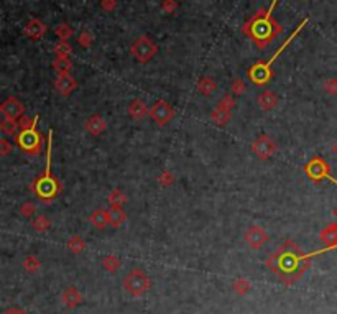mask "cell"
<instances>
[{
  "instance_id": "83f0119b",
  "label": "cell",
  "mask_w": 337,
  "mask_h": 314,
  "mask_svg": "<svg viewBox=\"0 0 337 314\" xmlns=\"http://www.w3.org/2000/svg\"><path fill=\"white\" fill-rule=\"evenodd\" d=\"M71 53H73V48L70 45V41H58L54 45V54H56V58H70Z\"/></svg>"
},
{
  "instance_id": "2e32d148",
  "label": "cell",
  "mask_w": 337,
  "mask_h": 314,
  "mask_svg": "<svg viewBox=\"0 0 337 314\" xmlns=\"http://www.w3.org/2000/svg\"><path fill=\"white\" fill-rule=\"evenodd\" d=\"M257 104L263 112H270L278 105V97H277V94L272 92V91H263V92L258 94Z\"/></svg>"
},
{
  "instance_id": "7bdbcfd3",
  "label": "cell",
  "mask_w": 337,
  "mask_h": 314,
  "mask_svg": "<svg viewBox=\"0 0 337 314\" xmlns=\"http://www.w3.org/2000/svg\"><path fill=\"white\" fill-rule=\"evenodd\" d=\"M332 150H334V153L337 155V142H335V145H334V148H332Z\"/></svg>"
},
{
  "instance_id": "52a82bcc",
  "label": "cell",
  "mask_w": 337,
  "mask_h": 314,
  "mask_svg": "<svg viewBox=\"0 0 337 314\" xmlns=\"http://www.w3.org/2000/svg\"><path fill=\"white\" fill-rule=\"evenodd\" d=\"M174 115H176V110H174L163 99L157 100V102L150 107V118H152L158 127H165V125H168L174 118Z\"/></svg>"
},
{
  "instance_id": "d6a6232c",
  "label": "cell",
  "mask_w": 337,
  "mask_h": 314,
  "mask_svg": "<svg viewBox=\"0 0 337 314\" xmlns=\"http://www.w3.org/2000/svg\"><path fill=\"white\" fill-rule=\"evenodd\" d=\"M174 179H176V178H174V174L171 171H168V169H163V171H161L158 174V178H157V181L163 187H168V186L174 184Z\"/></svg>"
},
{
  "instance_id": "4fadbf2b",
  "label": "cell",
  "mask_w": 337,
  "mask_h": 314,
  "mask_svg": "<svg viewBox=\"0 0 337 314\" xmlns=\"http://www.w3.org/2000/svg\"><path fill=\"white\" fill-rule=\"evenodd\" d=\"M105 129H107V122L101 114H92L87 120L84 122V130L92 137H99L102 135Z\"/></svg>"
},
{
  "instance_id": "cb8c5ba5",
  "label": "cell",
  "mask_w": 337,
  "mask_h": 314,
  "mask_svg": "<svg viewBox=\"0 0 337 314\" xmlns=\"http://www.w3.org/2000/svg\"><path fill=\"white\" fill-rule=\"evenodd\" d=\"M51 66L56 74H71L73 71V61L70 58H56Z\"/></svg>"
},
{
  "instance_id": "7a4b0ae2",
  "label": "cell",
  "mask_w": 337,
  "mask_h": 314,
  "mask_svg": "<svg viewBox=\"0 0 337 314\" xmlns=\"http://www.w3.org/2000/svg\"><path fill=\"white\" fill-rule=\"evenodd\" d=\"M306 23H308V18H304V20L298 25V28H296L295 31H293L290 38L286 40L282 46H280L278 51L275 53V54H273L272 58L268 59L266 62H257V65H253L250 69H248V71H247V76H248V79H250L253 84H257V86H263V84H266V83H270V79H272V76H273V71H272L273 62L277 61V59H278V56L285 51L286 46H288L290 43H291V40L295 38V36L299 33V31H301V30L304 28V25H306Z\"/></svg>"
},
{
  "instance_id": "d6986e66",
  "label": "cell",
  "mask_w": 337,
  "mask_h": 314,
  "mask_svg": "<svg viewBox=\"0 0 337 314\" xmlns=\"http://www.w3.org/2000/svg\"><path fill=\"white\" fill-rule=\"evenodd\" d=\"M107 214H109V224L114 229H118L122 224H125V221H127V212L123 211L122 207H109Z\"/></svg>"
},
{
  "instance_id": "4316f807",
  "label": "cell",
  "mask_w": 337,
  "mask_h": 314,
  "mask_svg": "<svg viewBox=\"0 0 337 314\" xmlns=\"http://www.w3.org/2000/svg\"><path fill=\"white\" fill-rule=\"evenodd\" d=\"M54 33H56V36H58V38H59V41H68V40H70L71 36L74 35V30H73L71 25H68V23H59L58 27H56Z\"/></svg>"
},
{
  "instance_id": "b9f144b4",
  "label": "cell",
  "mask_w": 337,
  "mask_h": 314,
  "mask_svg": "<svg viewBox=\"0 0 337 314\" xmlns=\"http://www.w3.org/2000/svg\"><path fill=\"white\" fill-rule=\"evenodd\" d=\"M234 288H235V291H237V293H245V291L248 290V283H247L245 280H239V281H237V283H235Z\"/></svg>"
},
{
  "instance_id": "9c48e42d",
  "label": "cell",
  "mask_w": 337,
  "mask_h": 314,
  "mask_svg": "<svg viewBox=\"0 0 337 314\" xmlns=\"http://www.w3.org/2000/svg\"><path fill=\"white\" fill-rule=\"evenodd\" d=\"M252 152L258 156L260 160H270L277 152V143L268 135H258L252 143Z\"/></svg>"
},
{
  "instance_id": "3957f363",
  "label": "cell",
  "mask_w": 337,
  "mask_h": 314,
  "mask_svg": "<svg viewBox=\"0 0 337 314\" xmlns=\"http://www.w3.org/2000/svg\"><path fill=\"white\" fill-rule=\"evenodd\" d=\"M32 187H33L36 196L46 204L51 203V201L61 193V190H63V186H61V183L53 176V174H45V173L35 181Z\"/></svg>"
},
{
  "instance_id": "6da1fadb",
  "label": "cell",
  "mask_w": 337,
  "mask_h": 314,
  "mask_svg": "<svg viewBox=\"0 0 337 314\" xmlns=\"http://www.w3.org/2000/svg\"><path fill=\"white\" fill-rule=\"evenodd\" d=\"M277 2L278 0H273L272 5L266 10L260 9L250 20L243 25V33L247 36H250L253 43L260 49L266 48L273 41V38H277V36L283 31L282 25L277 23L272 18L273 9H275V5H277Z\"/></svg>"
},
{
  "instance_id": "7c38bea8",
  "label": "cell",
  "mask_w": 337,
  "mask_h": 314,
  "mask_svg": "<svg viewBox=\"0 0 337 314\" xmlns=\"http://www.w3.org/2000/svg\"><path fill=\"white\" fill-rule=\"evenodd\" d=\"M53 86L61 96H70V94L78 87V83L71 74H56Z\"/></svg>"
},
{
  "instance_id": "e0dca14e",
  "label": "cell",
  "mask_w": 337,
  "mask_h": 314,
  "mask_svg": "<svg viewBox=\"0 0 337 314\" xmlns=\"http://www.w3.org/2000/svg\"><path fill=\"white\" fill-rule=\"evenodd\" d=\"M196 89L199 91V94H201V96L209 97V96H212V94H214V92L217 91V83H216V79H214V78H211V76H203L201 79L197 81Z\"/></svg>"
},
{
  "instance_id": "f35d334b",
  "label": "cell",
  "mask_w": 337,
  "mask_h": 314,
  "mask_svg": "<svg viewBox=\"0 0 337 314\" xmlns=\"http://www.w3.org/2000/svg\"><path fill=\"white\" fill-rule=\"evenodd\" d=\"M23 267H25V270L27 272H36V270L40 268V262H38V259L36 257H27L25 259V262H23Z\"/></svg>"
},
{
  "instance_id": "277c9868",
  "label": "cell",
  "mask_w": 337,
  "mask_h": 314,
  "mask_svg": "<svg viewBox=\"0 0 337 314\" xmlns=\"http://www.w3.org/2000/svg\"><path fill=\"white\" fill-rule=\"evenodd\" d=\"M36 123L33 125L32 129L20 130V134L15 137L17 145L20 147L22 152L27 153V155H32V156H36L41 152V143H43V138L40 135V132L36 130Z\"/></svg>"
},
{
  "instance_id": "60d3db41",
  "label": "cell",
  "mask_w": 337,
  "mask_h": 314,
  "mask_svg": "<svg viewBox=\"0 0 337 314\" xmlns=\"http://www.w3.org/2000/svg\"><path fill=\"white\" fill-rule=\"evenodd\" d=\"M117 5H118L117 0H101V7L105 12H114L117 9Z\"/></svg>"
},
{
  "instance_id": "ac0fdd59",
  "label": "cell",
  "mask_w": 337,
  "mask_h": 314,
  "mask_svg": "<svg viewBox=\"0 0 337 314\" xmlns=\"http://www.w3.org/2000/svg\"><path fill=\"white\" fill-rule=\"evenodd\" d=\"M89 222L94 225L96 229H99V230H104L107 225H110L109 224V214H107V211L105 209H96V211H92V214L89 216Z\"/></svg>"
},
{
  "instance_id": "d4e9b609",
  "label": "cell",
  "mask_w": 337,
  "mask_h": 314,
  "mask_svg": "<svg viewBox=\"0 0 337 314\" xmlns=\"http://www.w3.org/2000/svg\"><path fill=\"white\" fill-rule=\"evenodd\" d=\"M32 227L40 232V234H43V232L49 230V227H51V221L48 219V216L45 214H36L33 219H32Z\"/></svg>"
},
{
  "instance_id": "ffe728a7",
  "label": "cell",
  "mask_w": 337,
  "mask_h": 314,
  "mask_svg": "<svg viewBox=\"0 0 337 314\" xmlns=\"http://www.w3.org/2000/svg\"><path fill=\"white\" fill-rule=\"evenodd\" d=\"M321 240L329 247H337V224H329L321 230Z\"/></svg>"
},
{
  "instance_id": "8d00e7d4",
  "label": "cell",
  "mask_w": 337,
  "mask_h": 314,
  "mask_svg": "<svg viewBox=\"0 0 337 314\" xmlns=\"http://www.w3.org/2000/svg\"><path fill=\"white\" fill-rule=\"evenodd\" d=\"M102 265L105 270H109V272H115V270L120 267V260H118L115 255H107L102 260Z\"/></svg>"
},
{
  "instance_id": "8fae6325",
  "label": "cell",
  "mask_w": 337,
  "mask_h": 314,
  "mask_svg": "<svg viewBox=\"0 0 337 314\" xmlns=\"http://www.w3.org/2000/svg\"><path fill=\"white\" fill-rule=\"evenodd\" d=\"M0 112L4 114V117L15 118V120H18L22 115H25V107L17 97L10 96V97H7L4 100L2 105H0Z\"/></svg>"
},
{
  "instance_id": "4dcf8cb0",
  "label": "cell",
  "mask_w": 337,
  "mask_h": 314,
  "mask_svg": "<svg viewBox=\"0 0 337 314\" xmlns=\"http://www.w3.org/2000/svg\"><path fill=\"white\" fill-rule=\"evenodd\" d=\"M216 107L232 112V109L235 107V97H234V94H226V96H224V97L219 100V102H217Z\"/></svg>"
},
{
  "instance_id": "e575fe53",
  "label": "cell",
  "mask_w": 337,
  "mask_h": 314,
  "mask_svg": "<svg viewBox=\"0 0 337 314\" xmlns=\"http://www.w3.org/2000/svg\"><path fill=\"white\" fill-rule=\"evenodd\" d=\"M38 115H35V117H30V115H22L20 118H18V127H20V130H27V129H32L33 125L38 122Z\"/></svg>"
},
{
  "instance_id": "f546056e",
  "label": "cell",
  "mask_w": 337,
  "mask_h": 314,
  "mask_svg": "<svg viewBox=\"0 0 337 314\" xmlns=\"http://www.w3.org/2000/svg\"><path fill=\"white\" fill-rule=\"evenodd\" d=\"M92 43H94V35H92L89 30L81 31L79 36H78V45L83 46V48H91Z\"/></svg>"
},
{
  "instance_id": "44dd1931",
  "label": "cell",
  "mask_w": 337,
  "mask_h": 314,
  "mask_svg": "<svg viewBox=\"0 0 337 314\" xmlns=\"http://www.w3.org/2000/svg\"><path fill=\"white\" fill-rule=\"evenodd\" d=\"M0 132L5 137H17L20 134V127H18V120L15 118H7L5 117L2 122H0Z\"/></svg>"
},
{
  "instance_id": "7402d4cb",
  "label": "cell",
  "mask_w": 337,
  "mask_h": 314,
  "mask_svg": "<svg viewBox=\"0 0 337 314\" xmlns=\"http://www.w3.org/2000/svg\"><path fill=\"white\" fill-rule=\"evenodd\" d=\"M127 201H128L127 194L122 190H118V187L112 190L107 196V203L110 204V207H123V204H127Z\"/></svg>"
},
{
  "instance_id": "30bf717a",
  "label": "cell",
  "mask_w": 337,
  "mask_h": 314,
  "mask_svg": "<svg viewBox=\"0 0 337 314\" xmlns=\"http://www.w3.org/2000/svg\"><path fill=\"white\" fill-rule=\"evenodd\" d=\"M268 240H270V237H268L266 230L263 227H260V225H250L248 230L245 232V242L252 248L263 247Z\"/></svg>"
},
{
  "instance_id": "836d02e7",
  "label": "cell",
  "mask_w": 337,
  "mask_h": 314,
  "mask_svg": "<svg viewBox=\"0 0 337 314\" xmlns=\"http://www.w3.org/2000/svg\"><path fill=\"white\" fill-rule=\"evenodd\" d=\"M247 91V84L243 83V79L237 78L232 81V84H230V94H234V96H242V94H245Z\"/></svg>"
},
{
  "instance_id": "1f68e13d",
  "label": "cell",
  "mask_w": 337,
  "mask_h": 314,
  "mask_svg": "<svg viewBox=\"0 0 337 314\" xmlns=\"http://www.w3.org/2000/svg\"><path fill=\"white\" fill-rule=\"evenodd\" d=\"M20 214L27 219H32L36 216V204L33 201H27V203H23L22 207H20Z\"/></svg>"
},
{
  "instance_id": "f1b7e54d",
  "label": "cell",
  "mask_w": 337,
  "mask_h": 314,
  "mask_svg": "<svg viewBox=\"0 0 337 314\" xmlns=\"http://www.w3.org/2000/svg\"><path fill=\"white\" fill-rule=\"evenodd\" d=\"M68 248H70L71 252H74V254H81L86 248L84 238L79 237V235H73L70 240H68Z\"/></svg>"
},
{
  "instance_id": "74e56055",
  "label": "cell",
  "mask_w": 337,
  "mask_h": 314,
  "mask_svg": "<svg viewBox=\"0 0 337 314\" xmlns=\"http://www.w3.org/2000/svg\"><path fill=\"white\" fill-rule=\"evenodd\" d=\"M12 150H14V143H12L7 137L0 138V155H2V156H9L12 153Z\"/></svg>"
},
{
  "instance_id": "d590c367",
  "label": "cell",
  "mask_w": 337,
  "mask_h": 314,
  "mask_svg": "<svg viewBox=\"0 0 337 314\" xmlns=\"http://www.w3.org/2000/svg\"><path fill=\"white\" fill-rule=\"evenodd\" d=\"M322 89H324V92H326L327 96H330V97L337 96V79H335V78H329V79H326V81H324V84H322Z\"/></svg>"
},
{
  "instance_id": "ee69618b",
  "label": "cell",
  "mask_w": 337,
  "mask_h": 314,
  "mask_svg": "<svg viewBox=\"0 0 337 314\" xmlns=\"http://www.w3.org/2000/svg\"><path fill=\"white\" fill-rule=\"evenodd\" d=\"M335 216H337V211H335Z\"/></svg>"
},
{
  "instance_id": "9a60e30c",
  "label": "cell",
  "mask_w": 337,
  "mask_h": 314,
  "mask_svg": "<svg viewBox=\"0 0 337 314\" xmlns=\"http://www.w3.org/2000/svg\"><path fill=\"white\" fill-rule=\"evenodd\" d=\"M127 114L133 118V120H143L147 115H150V109L147 107V104L143 102L142 99H133L132 102L128 104Z\"/></svg>"
},
{
  "instance_id": "484cf974",
  "label": "cell",
  "mask_w": 337,
  "mask_h": 314,
  "mask_svg": "<svg viewBox=\"0 0 337 314\" xmlns=\"http://www.w3.org/2000/svg\"><path fill=\"white\" fill-rule=\"evenodd\" d=\"M63 301H64V304L68 307H74V306H78L81 303V294L74 290V288H68V290L64 291V294H63Z\"/></svg>"
},
{
  "instance_id": "5bb4252c",
  "label": "cell",
  "mask_w": 337,
  "mask_h": 314,
  "mask_svg": "<svg viewBox=\"0 0 337 314\" xmlns=\"http://www.w3.org/2000/svg\"><path fill=\"white\" fill-rule=\"evenodd\" d=\"M46 30H48V27L41 20H38V18H32V20H30L27 25H25L23 35L28 36L30 40L36 41V40H40L41 36L46 33Z\"/></svg>"
},
{
  "instance_id": "8992f818",
  "label": "cell",
  "mask_w": 337,
  "mask_h": 314,
  "mask_svg": "<svg viewBox=\"0 0 337 314\" xmlns=\"http://www.w3.org/2000/svg\"><path fill=\"white\" fill-rule=\"evenodd\" d=\"M330 168L326 161H324L321 156H314L313 160H309L308 163L304 165V174L308 176L311 181H322V179H329L330 183L337 186V179L330 176Z\"/></svg>"
},
{
  "instance_id": "ba28073f",
  "label": "cell",
  "mask_w": 337,
  "mask_h": 314,
  "mask_svg": "<svg viewBox=\"0 0 337 314\" xmlns=\"http://www.w3.org/2000/svg\"><path fill=\"white\" fill-rule=\"evenodd\" d=\"M148 286H150V280L142 270H133L125 278V290L132 294V296H140V294H143L148 290Z\"/></svg>"
},
{
  "instance_id": "ab89813d",
  "label": "cell",
  "mask_w": 337,
  "mask_h": 314,
  "mask_svg": "<svg viewBox=\"0 0 337 314\" xmlns=\"http://www.w3.org/2000/svg\"><path fill=\"white\" fill-rule=\"evenodd\" d=\"M161 10L168 15L174 14V12L178 10V0H163V2H161Z\"/></svg>"
},
{
  "instance_id": "5b68a950",
  "label": "cell",
  "mask_w": 337,
  "mask_h": 314,
  "mask_svg": "<svg viewBox=\"0 0 337 314\" xmlns=\"http://www.w3.org/2000/svg\"><path fill=\"white\" fill-rule=\"evenodd\" d=\"M130 51H132L133 58L142 62V65H147V62L152 61L158 53V46L148 38V36H139L130 46Z\"/></svg>"
},
{
  "instance_id": "603a6c76",
  "label": "cell",
  "mask_w": 337,
  "mask_h": 314,
  "mask_svg": "<svg viewBox=\"0 0 337 314\" xmlns=\"http://www.w3.org/2000/svg\"><path fill=\"white\" fill-rule=\"evenodd\" d=\"M211 118H212V122H214L216 125L224 127V125H227L230 122V118H232V112L216 107L214 110L211 112Z\"/></svg>"
}]
</instances>
